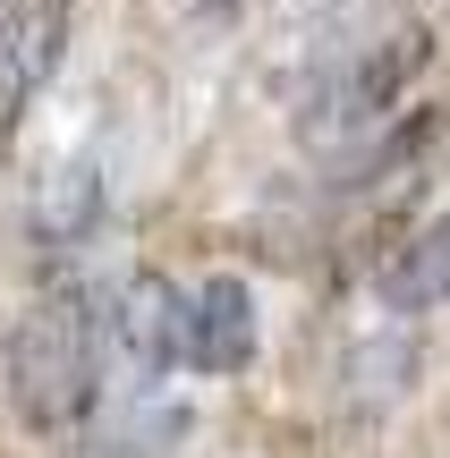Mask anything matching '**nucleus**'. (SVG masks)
Instances as JSON below:
<instances>
[{
	"instance_id": "nucleus-8",
	"label": "nucleus",
	"mask_w": 450,
	"mask_h": 458,
	"mask_svg": "<svg viewBox=\"0 0 450 458\" xmlns=\"http://www.w3.org/2000/svg\"><path fill=\"white\" fill-rule=\"evenodd\" d=\"M9 111H17V85H9V34H0V136H9Z\"/></svg>"
},
{
	"instance_id": "nucleus-7",
	"label": "nucleus",
	"mask_w": 450,
	"mask_h": 458,
	"mask_svg": "<svg viewBox=\"0 0 450 458\" xmlns=\"http://www.w3.org/2000/svg\"><path fill=\"white\" fill-rule=\"evenodd\" d=\"M94 221H102V170L94 162H68L60 179L34 196V246H43V255H77V246L94 238Z\"/></svg>"
},
{
	"instance_id": "nucleus-3",
	"label": "nucleus",
	"mask_w": 450,
	"mask_h": 458,
	"mask_svg": "<svg viewBox=\"0 0 450 458\" xmlns=\"http://www.w3.org/2000/svg\"><path fill=\"white\" fill-rule=\"evenodd\" d=\"M179 331H187V297H179V280H162V272H128L102 297V340H111L136 374L179 365Z\"/></svg>"
},
{
	"instance_id": "nucleus-5",
	"label": "nucleus",
	"mask_w": 450,
	"mask_h": 458,
	"mask_svg": "<svg viewBox=\"0 0 450 458\" xmlns=\"http://www.w3.org/2000/svg\"><path fill=\"white\" fill-rule=\"evenodd\" d=\"M68 17H77V0H0V34H9V85H17V102H26L34 85L60 77V60H68Z\"/></svg>"
},
{
	"instance_id": "nucleus-1",
	"label": "nucleus",
	"mask_w": 450,
	"mask_h": 458,
	"mask_svg": "<svg viewBox=\"0 0 450 458\" xmlns=\"http://www.w3.org/2000/svg\"><path fill=\"white\" fill-rule=\"evenodd\" d=\"M102 399V297L51 280L9 331V408L26 433H68Z\"/></svg>"
},
{
	"instance_id": "nucleus-4",
	"label": "nucleus",
	"mask_w": 450,
	"mask_h": 458,
	"mask_svg": "<svg viewBox=\"0 0 450 458\" xmlns=\"http://www.w3.org/2000/svg\"><path fill=\"white\" fill-rule=\"evenodd\" d=\"M255 357V297L247 280H204L196 297H187V331H179V365H196V374H238V365Z\"/></svg>"
},
{
	"instance_id": "nucleus-2",
	"label": "nucleus",
	"mask_w": 450,
	"mask_h": 458,
	"mask_svg": "<svg viewBox=\"0 0 450 458\" xmlns=\"http://www.w3.org/2000/svg\"><path fill=\"white\" fill-rule=\"evenodd\" d=\"M425 68V34H391V51H357V60H340L332 77L306 94L298 111V136L306 145H340V136H366L374 119H391V102H400V85Z\"/></svg>"
},
{
	"instance_id": "nucleus-6",
	"label": "nucleus",
	"mask_w": 450,
	"mask_h": 458,
	"mask_svg": "<svg viewBox=\"0 0 450 458\" xmlns=\"http://www.w3.org/2000/svg\"><path fill=\"white\" fill-rule=\"evenodd\" d=\"M383 306H391V314L450 306V204H442V213H434L417 238L400 246V255L383 263Z\"/></svg>"
}]
</instances>
